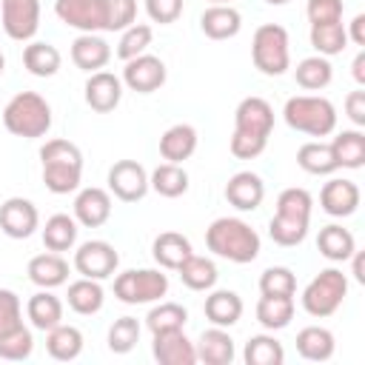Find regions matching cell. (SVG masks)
I'll return each mask as SVG.
<instances>
[{
	"mask_svg": "<svg viewBox=\"0 0 365 365\" xmlns=\"http://www.w3.org/2000/svg\"><path fill=\"white\" fill-rule=\"evenodd\" d=\"M274 128V108L265 97H242L234 111V134L231 154L237 160H254L265 151Z\"/></svg>",
	"mask_w": 365,
	"mask_h": 365,
	"instance_id": "obj_1",
	"label": "cell"
},
{
	"mask_svg": "<svg viewBox=\"0 0 365 365\" xmlns=\"http://www.w3.org/2000/svg\"><path fill=\"white\" fill-rule=\"evenodd\" d=\"M205 245L217 257L245 265L259 257V234L240 217H217L205 228Z\"/></svg>",
	"mask_w": 365,
	"mask_h": 365,
	"instance_id": "obj_2",
	"label": "cell"
},
{
	"mask_svg": "<svg viewBox=\"0 0 365 365\" xmlns=\"http://www.w3.org/2000/svg\"><path fill=\"white\" fill-rule=\"evenodd\" d=\"M311 208H314V197L305 188H285L277 197V214L268 222V234L277 245L291 248L299 245L308 234V222H311Z\"/></svg>",
	"mask_w": 365,
	"mask_h": 365,
	"instance_id": "obj_3",
	"label": "cell"
},
{
	"mask_svg": "<svg viewBox=\"0 0 365 365\" xmlns=\"http://www.w3.org/2000/svg\"><path fill=\"white\" fill-rule=\"evenodd\" d=\"M43 182L51 194H71L83 180V151L71 140H48L40 148Z\"/></svg>",
	"mask_w": 365,
	"mask_h": 365,
	"instance_id": "obj_4",
	"label": "cell"
},
{
	"mask_svg": "<svg viewBox=\"0 0 365 365\" xmlns=\"http://www.w3.org/2000/svg\"><path fill=\"white\" fill-rule=\"evenodd\" d=\"M3 125L14 137H43L51 128V106L37 91H20L14 94L3 108Z\"/></svg>",
	"mask_w": 365,
	"mask_h": 365,
	"instance_id": "obj_5",
	"label": "cell"
},
{
	"mask_svg": "<svg viewBox=\"0 0 365 365\" xmlns=\"http://www.w3.org/2000/svg\"><path fill=\"white\" fill-rule=\"evenodd\" d=\"M282 117L288 128L302 131L308 137H328L336 128V108L328 97L319 94H297L285 103Z\"/></svg>",
	"mask_w": 365,
	"mask_h": 365,
	"instance_id": "obj_6",
	"label": "cell"
},
{
	"mask_svg": "<svg viewBox=\"0 0 365 365\" xmlns=\"http://www.w3.org/2000/svg\"><path fill=\"white\" fill-rule=\"evenodd\" d=\"M251 60L254 66L268 74V77H279L288 71L291 66V43H288V31L277 23H262L254 37H251Z\"/></svg>",
	"mask_w": 365,
	"mask_h": 365,
	"instance_id": "obj_7",
	"label": "cell"
},
{
	"mask_svg": "<svg viewBox=\"0 0 365 365\" xmlns=\"http://www.w3.org/2000/svg\"><path fill=\"white\" fill-rule=\"evenodd\" d=\"M348 294V277L339 268H325L319 271L302 291V308L308 317L325 319L331 314H336V308L342 305Z\"/></svg>",
	"mask_w": 365,
	"mask_h": 365,
	"instance_id": "obj_8",
	"label": "cell"
},
{
	"mask_svg": "<svg viewBox=\"0 0 365 365\" xmlns=\"http://www.w3.org/2000/svg\"><path fill=\"white\" fill-rule=\"evenodd\" d=\"M168 294V277L160 268H128L114 277V297L125 305L157 302Z\"/></svg>",
	"mask_w": 365,
	"mask_h": 365,
	"instance_id": "obj_9",
	"label": "cell"
},
{
	"mask_svg": "<svg viewBox=\"0 0 365 365\" xmlns=\"http://www.w3.org/2000/svg\"><path fill=\"white\" fill-rule=\"evenodd\" d=\"M54 14L83 34L106 31L108 23L106 0H54Z\"/></svg>",
	"mask_w": 365,
	"mask_h": 365,
	"instance_id": "obj_10",
	"label": "cell"
},
{
	"mask_svg": "<svg viewBox=\"0 0 365 365\" xmlns=\"http://www.w3.org/2000/svg\"><path fill=\"white\" fill-rule=\"evenodd\" d=\"M120 265V254L106 240H88L74 251V268L88 279H108Z\"/></svg>",
	"mask_w": 365,
	"mask_h": 365,
	"instance_id": "obj_11",
	"label": "cell"
},
{
	"mask_svg": "<svg viewBox=\"0 0 365 365\" xmlns=\"http://www.w3.org/2000/svg\"><path fill=\"white\" fill-rule=\"evenodd\" d=\"M0 20L11 40L26 43L40 29V0H0Z\"/></svg>",
	"mask_w": 365,
	"mask_h": 365,
	"instance_id": "obj_12",
	"label": "cell"
},
{
	"mask_svg": "<svg viewBox=\"0 0 365 365\" xmlns=\"http://www.w3.org/2000/svg\"><path fill=\"white\" fill-rule=\"evenodd\" d=\"M108 191L120 202H137L148 194V171L137 160H117L108 168Z\"/></svg>",
	"mask_w": 365,
	"mask_h": 365,
	"instance_id": "obj_13",
	"label": "cell"
},
{
	"mask_svg": "<svg viewBox=\"0 0 365 365\" xmlns=\"http://www.w3.org/2000/svg\"><path fill=\"white\" fill-rule=\"evenodd\" d=\"M165 63L154 54H137L123 66V83L137 94H151L165 83Z\"/></svg>",
	"mask_w": 365,
	"mask_h": 365,
	"instance_id": "obj_14",
	"label": "cell"
},
{
	"mask_svg": "<svg viewBox=\"0 0 365 365\" xmlns=\"http://www.w3.org/2000/svg\"><path fill=\"white\" fill-rule=\"evenodd\" d=\"M40 225L37 205L26 197H9L0 205V231L11 240H29Z\"/></svg>",
	"mask_w": 365,
	"mask_h": 365,
	"instance_id": "obj_15",
	"label": "cell"
},
{
	"mask_svg": "<svg viewBox=\"0 0 365 365\" xmlns=\"http://www.w3.org/2000/svg\"><path fill=\"white\" fill-rule=\"evenodd\" d=\"M86 106L91 111H100V114H108L120 106L123 100V80L111 71H91L88 80H86Z\"/></svg>",
	"mask_w": 365,
	"mask_h": 365,
	"instance_id": "obj_16",
	"label": "cell"
},
{
	"mask_svg": "<svg viewBox=\"0 0 365 365\" xmlns=\"http://www.w3.org/2000/svg\"><path fill=\"white\" fill-rule=\"evenodd\" d=\"M151 354H154V359H157L160 365H194V362H197V348H194V342L185 336L182 328L154 334Z\"/></svg>",
	"mask_w": 365,
	"mask_h": 365,
	"instance_id": "obj_17",
	"label": "cell"
},
{
	"mask_svg": "<svg viewBox=\"0 0 365 365\" xmlns=\"http://www.w3.org/2000/svg\"><path fill=\"white\" fill-rule=\"evenodd\" d=\"M359 200H362V194H359V185L354 180L334 177L319 191V205L331 217H351L359 208Z\"/></svg>",
	"mask_w": 365,
	"mask_h": 365,
	"instance_id": "obj_18",
	"label": "cell"
},
{
	"mask_svg": "<svg viewBox=\"0 0 365 365\" xmlns=\"http://www.w3.org/2000/svg\"><path fill=\"white\" fill-rule=\"evenodd\" d=\"M111 217V194L106 188H83L74 197V220L86 228H100Z\"/></svg>",
	"mask_w": 365,
	"mask_h": 365,
	"instance_id": "obj_19",
	"label": "cell"
},
{
	"mask_svg": "<svg viewBox=\"0 0 365 365\" xmlns=\"http://www.w3.org/2000/svg\"><path fill=\"white\" fill-rule=\"evenodd\" d=\"M262 197H265V182L254 171H237L225 182V200L237 211H257L259 202H262Z\"/></svg>",
	"mask_w": 365,
	"mask_h": 365,
	"instance_id": "obj_20",
	"label": "cell"
},
{
	"mask_svg": "<svg viewBox=\"0 0 365 365\" xmlns=\"http://www.w3.org/2000/svg\"><path fill=\"white\" fill-rule=\"evenodd\" d=\"M200 29L205 37L211 40H228V37H237L240 29H242V17L234 6L228 3H211L202 17H200Z\"/></svg>",
	"mask_w": 365,
	"mask_h": 365,
	"instance_id": "obj_21",
	"label": "cell"
},
{
	"mask_svg": "<svg viewBox=\"0 0 365 365\" xmlns=\"http://www.w3.org/2000/svg\"><path fill=\"white\" fill-rule=\"evenodd\" d=\"M197 348V362H205V365H231L234 362V339L225 328H208L200 334V339L194 342Z\"/></svg>",
	"mask_w": 365,
	"mask_h": 365,
	"instance_id": "obj_22",
	"label": "cell"
},
{
	"mask_svg": "<svg viewBox=\"0 0 365 365\" xmlns=\"http://www.w3.org/2000/svg\"><path fill=\"white\" fill-rule=\"evenodd\" d=\"M26 274L37 288H57V285H66L68 279V262L63 259V254L46 251L29 259Z\"/></svg>",
	"mask_w": 365,
	"mask_h": 365,
	"instance_id": "obj_23",
	"label": "cell"
},
{
	"mask_svg": "<svg viewBox=\"0 0 365 365\" xmlns=\"http://www.w3.org/2000/svg\"><path fill=\"white\" fill-rule=\"evenodd\" d=\"M111 60V46L100 34H80L71 43V63L83 71H100Z\"/></svg>",
	"mask_w": 365,
	"mask_h": 365,
	"instance_id": "obj_24",
	"label": "cell"
},
{
	"mask_svg": "<svg viewBox=\"0 0 365 365\" xmlns=\"http://www.w3.org/2000/svg\"><path fill=\"white\" fill-rule=\"evenodd\" d=\"M202 311H205V319H208L211 325H217V328H231V325H237L240 317H242V299H240L237 291L220 288V291H211V294L205 297Z\"/></svg>",
	"mask_w": 365,
	"mask_h": 365,
	"instance_id": "obj_25",
	"label": "cell"
},
{
	"mask_svg": "<svg viewBox=\"0 0 365 365\" xmlns=\"http://www.w3.org/2000/svg\"><path fill=\"white\" fill-rule=\"evenodd\" d=\"M197 151V128L188 125V123H177L171 128L163 131L160 137V154L165 163H180L188 160L191 154Z\"/></svg>",
	"mask_w": 365,
	"mask_h": 365,
	"instance_id": "obj_26",
	"label": "cell"
},
{
	"mask_svg": "<svg viewBox=\"0 0 365 365\" xmlns=\"http://www.w3.org/2000/svg\"><path fill=\"white\" fill-rule=\"evenodd\" d=\"M331 154H334V163L336 168H362L365 165V134L359 128H348V131H339L331 143Z\"/></svg>",
	"mask_w": 365,
	"mask_h": 365,
	"instance_id": "obj_27",
	"label": "cell"
},
{
	"mask_svg": "<svg viewBox=\"0 0 365 365\" xmlns=\"http://www.w3.org/2000/svg\"><path fill=\"white\" fill-rule=\"evenodd\" d=\"M66 302H68V308H71L74 314H80V317H91V314H97V311L103 308V302H106V291H103L100 279L80 277V279H74V282L68 285V291H66Z\"/></svg>",
	"mask_w": 365,
	"mask_h": 365,
	"instance_id": "obj_28",
	"label": "cell"
},
{
	"mask_svg": "<svg viewBox=\"0 0 365 365\" xmlns=\"http://www.w3.org/2000/svg\"><path fill=\"white\" fill-rule=\"evenodd\" d=\"M334 334L322 325H305L297 334V354L308 362H328L334 356Z\"/></svg>",
	"mask_w": 365,
	"mask_h": 365,
	"instance_id": "obj_29",
	"label": "cell"
},
{
	"mask_svg": "<svg viewBox=\"0 0 365 365\" xmlns=\"http://www.w3.org/2000/svg\"><path fill=\"white\" fill-rule=\"evenodd\" d=\"M151 254H154V259H157L160 268L177 271L180 262L188 254H194V251H191V242H188L185 234H180V231H163V234H157V240L151 245Z\"/></svg>",
	"mask_w": 365,
	"mask_h": 365,
	"instance_id": "obj_30",
	"label": "cell"
},
{
	"mask_svg": "<svg viewBox=\"0 0 365 365\" xmlns=\"http://www.w3.org/2000/svg\"><path fill=\"white\" fill-rule=\"evenodd\" d=\"M46 351L57 362H71L83 354V334L74 325H54L46 331Z\"/></svg>",
	"mask_w": 365,
	"mask_h": 365,
	"instance_id": "obj_31",
	"label": "cell"
},
{
	"mask_svg": "<svg viewBox=\"0 0 365 365\" xmlns=\"http://www.w3.org/2000/svg\"><path fill=\"white\" fill-rule=\"evenodd\" d=\"M26 317L31 319L37 331H48L63 322V302L60 297L51 294V288H43L26 302Z\"/></svg>",
	"mask_w": 365,
	"mask_h": 365,
	"instance_id": "obj_32",
	"label": "cell"
},
{
	"mask_svg": "<svg viewBox=\"0 0 365 365\" xmlns=\"http://www.w3.org/2000/svg\"><path fill=\"white\" fill-rule=\"evenodd\" d=\"M317 248H319V254H322L325 259H331V262H345V259L356 251V240H354V234H351L348 228L331 222V225L319 228Z\"/></svg>",
	"mask_w": 365,
	"mask_h": 365,
	"instance_id": "obj_33",
	"label": "cell"
},
{
	"mask_svg": "<svg viewBox=\"0 0 365 365\" xmlns=\"http://www.w3.org/2000/svg\"><path fill=\"white\" fill-rule=\"evenodd\" d=\"M177 274H180L182 285L191 288V291H211L217 285V277H220L217 274V265L208 257H200V254H188L180 262Z\"/></svg>",
	"mask_w": 365,
	"mask_h": 365,
	"instance_id": "obj_34",
	"label": "cell"
},
{
	"mask_svg": "<svg viewBox=\"0 0 365 365\" xmlns=\"http://www.w3.org/2000/svg\"><path fill=\"white\" fill-rule=\"evenodd\" d=\"M148 188H154L160 197H182L188 191V171L180 163H163L148 174Z\"/></svg>",
	"mask_w": 365,
	"mask_h": 365,
	"instance_id": "obj_35",
	"label": "cell"
},
{
	"mask_svg": "<svg viewBox=\"0 0 365 365\" xmlns=\"http://www.w3.org/2000/svg\"><path fill=\"white\" fill-rule=\"evenodd\" d=\"M60 63H63V57L51 43L34 40V43H29L23 48V66L34 77H54L60 71Z\"/></svg>",
	"mask_w": 365,
	"mask_h": 365,
	"instance_id": "obj_36",
	"label": "cell"
},
{
	"mask_svg": "<svg viewBox=\"0 0 365 365\" xmlns=\"http://www.w3.org/2000/svg\"><path fill=\"white\" fill-rule=\"evenodd\" d=\"M77 242V220L68 214H51L43 225V245L48 251H68Z\"/></svg>",
	"mask_w": 365,
	"mask_h": 365,
	"instance_id": "obj_37",
	"label": "cell"
},
{
	"mask_svg": "<svg viewBox=\"0 0 365 365\" xmlns=\"http://www.w3.org/2000/svg\"><path fill=\"white\" fill-rule=\"evenodd\" d=\"M294 319V297H259L257 302V322L265 331H279Z\"/></svg>",
	"mask_w": 365,
	"mask_h": 365,
	"instance_id": "obj_38",
	"label": "cell"
},
{
	"mask_svg": "<svg viewBox=\"0 0 365 365\" xmlns=\"http://www.w3.org/2000/svg\"><path fill=\"white\" fill-rule=\"evenodd\" d=\"M242 359H245V365H282L285 351L274 334H257L245 342Z\"/></svg>",
	"mask_w": 365,
	"mask_h": 365,
	"instance_id": "obj_39",
	"label": "cell"
},
{
	"mask_svg": "<svg viewBox=\"0 0 365 365\" xmlns=\"http://www.w3.org/2000/svg\"><path fill=\"white\" fill-rule=\"evenodd\" d=\"M294 77H297V86H299V88H305V91H319V88H325V86L331 83L334 68H331L328 57L314 54V57H305V60L297 63Z\"/></svg>",
	"mask_w": 365,
	"mask_h": 365,
	"instance_id": "obj_40",
	"label": "cell"
},
{
	"mask_svg": "<svg viewBox=\"0 0 365 365\" xmlns=\"http://www.w3.org/2000/svg\"><path fill=\"white\" fill-rule=\"evenodd\" d=\"M297 165L308 174H317V177H325V174H334L336 171V163H334V154H331V145L328 143H319V140H311V143H302L299 151H297Z\"/></svg>",
	"mask_w": 365,
	"mask_h": 365,
	"instance_id": "obj_41",
	"label": "cell"
},
{
	"mask_svg": "<svg viewBox=\"0 0 365 365\" xmlns=\"http://www.w3.org/2000/svg\"><path fill=\"white\" fill-rule=\"evenodd\" d=\"M311 46L322 57H334L348 46V31L342 20L336 23H311Z\"/></svg>",
	"mask_w": 365,
	"mask_h": 365,
	"instance_id": "obj_42",
	"label": "cell"
},
{
	"mask_svg": "<svg viewBox=\"0 0 365 365\" xmlns=\"http://www.w3.org/2000/svg\"><path fill=\"white\" fill-rule=\"evenodd\" d=\"M188 322V311L180 305V302H160L148 311L145 317V325L151 334H160V331H177V328H185Z\"/></svg>",
	"mask_w": 365,
	"mask_h": 365,
	"instance_id": "obj_43",
	"label": "cell"
},
{
	"mask_svg": "<svg viewBox=\"0 0 365 365\" xmlns=\"http://www.w3.org/2000/svg\"><path fill=\"white\" fill-rule=\"evenodd\" d=\"M151 37H154V31H151L148 23H131V26L123 29V34H120L117 57L125 63V60H131V57H137V54H145V48L151 46Z\"/></svg>",
	"mask_w": 365,
	"mask_h": 365,
	"instance_id": "obj_44",
	"label": "cell"
},
{
	"mask_svg": "<svg viewBox=\"0 0 365 365\" xmlns=\"http://www.w3.org/2000/svg\"><path fill=\"white\" fill-rule=\"evenodd\" d=\"M259 294L265 297H294L297 294V277L285 265H271L259 277Z\"/></svg>",
	"mask_w": 365,
	"mask_h": 365,
	"instance_id": "obj_45",
	"label": "cell"
},
{
	"mask_svg": "<svg viewBox=\"0 0 365 365\" xmlns=\"http://www.w3.org/2000/svg\"><path fill=\"white\" fill-rule=\"evenodd\" d=\"M140 342V322L134 317H120L108 328V351L111 354H128Z\"/></svg>",
	"mask_w": 365,
	"mask_h": 365,
	"instance_id": "obj_46",
	"label": "cell"
},
{
	"mask_svg": "<svg viewBox=\"0 0 365 365\" xmlns=\"http://www.w3.org/2000/svg\"><path fill=\"white\" fill-rule=\"evenodd\" d=\"M34 351V336L26 325H20L17 331L0 336V359H9V362H20V359H29Z\"/></svg>",
	"mask_w": 365,
	"mask_h": 365,
	"instance_id": "obj_47",
	"label": "cell"
},
{
	"mask_svg": "<svg viewBox=\"0 0 365 365\" xmlns=\"http://www.w3.org/2000/svg\"><path fill=\"white\" fill-rule=\"evenodd\" d=\"M23 325V305L11 288H0V336L17 331Z\"/></svg>",
	"mask_w": 365,
	"mask_h": 365,
	"instance_id": "obj_48",
	"label": "cell"
},
{
	"mask_svg": "<svg viewBox=\"0 0 365 365\" xmlns=\"http://www.w3.org/2000/svg\"><path fill=\"white\" fill-rule=\"evenodd\" d=\"M106 11H108L106 31H123L137 17V0H106Z\"/></svg>",
	"mask_w": 365,
	"mask_h": 365,
	"instance_id": "obj_49",
	"label": "cell"
},
{
	"mask_svg": "<svg viewBox=\"0 0 365 365\" xmlns=\"http://www.w3.org/2000/svg\"><path fill=\"white\" fill-rule=\"evenodd\" d=\"M308 23H336L342 20V0H308Z\"/></svg>",
	"mask_w": 365,
	"mask_h": 365,
	"instance_id": "obj_50",
	"label": "cell"
},
{
	"mask_svg": "<svg viewBox=\"0 0 365 365\" xmlns=\"http://www.w3.org/2000/svg\"><path fill=\"white\" fill-rule=\"evenodd\" d=\"M145 14L154 23L168 26L182 14V0H145Z\"/></svg>",
	"mask_w": 365,
	"mask_h": 365,
	"instance_id": "obj_51",
	"label": "cell"
},
{
	"mask_svg": "<svg viewBox=\"0 0 365 365\" xmlns=\"http://www.w3.org/2000/svg\"><path fill=\"white\" fill-rule=\"evenodd\" d=\"M345 114H348V120L359 128V125H365V91L362 88H356V91H351L348 97H345Z\"/></svg>",
	"mask_w": 365,
	"mask_h": 365,
	"instance_id": "obj_52",
	"label": "cell"
},
{
	"mask_svg": "<svg viewBox=\"0 0 365 365\" xmlns=\"http://www.w3.org/2000/svg\"><path fill=\"white\" fill-rule=\"evenodd\" d=\"M345 31H348V40H351V43L365 46V14H356V17L351 20V29H345Z\"/></svg>",
	"mask_w": 365,
	"mask_h": 365,
	"instance_id": "obj_53",
	"label": "cell"
},
{
	"mask_svg": "<svg viewBox=\"0 0 365 365\" xmlns=\"http://www.w3.org/2000/svg\"><path fill=\"white\" fill-rule=\"evenodd\" d=\"M348 259H351V271H354V279H356V282H365V274H362V271H365V259H362V251H354Z\"/></svg>",
	"mask_w": 365,
	"mask_h": 365,
	"instance_id": "obj_54",
	"label": "cell"
},
{
	"mask_svg": "<svg viewBox=\"0 0 365 365\" xmlns=\"http://www.w3.org/2000/svg\"><path fill=\"white\" fill-rule=\"evenodd\" d=\"M354 80L359 83V86H365V51H359L356 57H354Z\"/></svg>",
	"mask_w": 365,
	"mask_h": 365,
	"instance_id": "obj_55",
	"label": "cell"
},
{
	"mask_svg": "<svg viewBox=\"0 0 365 365\" xmlns=\"http://www.w3.org/2000/svg\"><path fill=\"white\" fill-rule=\"evenodd\" d=\"M265 3H268V6H285L288 0H265Z\"/></svg>",
	"mask_w": 365,
	"mask_h": 365,
	"instance_id": "obj_56",
	"label": "cell"
},
{
	"mask_svg": "<svg viewBox=\"0 0 365 365\" xmlns=\"http://www.w3.org/2000/svg\"><path fill=\"white\" fill-rule=\"evenodd\" d=\"M3 68H6V57H3V51H0V74H3Z\"/></svg>",
	"mask_w": 365,
	"mask_h": 365,
	"instance_id": "obj_57",
	"label": "cell"
},
{
	"mask_svg": "<svg viewBox=\"0 0 365 365\" xmlns=\"http://www.w3.org/2000/svg\"><path fill=\"white\" fill-rule=\"evenodd\" d=\"M211 3H228V0H211Z\"/></svg>",
	"mask_w": 365,
	"mask_h": 365,
	"instance_id": "obj_58",
	"label": "cell"
}]
</instances>
